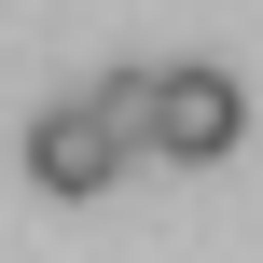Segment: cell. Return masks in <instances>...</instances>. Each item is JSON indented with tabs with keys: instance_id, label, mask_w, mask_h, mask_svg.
I'll use <instances>...</instances> for the list:
<instances>
[{
	"instance_id": "obj_2",
	"label": "cell",
	"mask_w": 263,
	"mask_h": 263,
	"mask_svg": "<svg viewBox=\"0 0 263 263\" xmlns=\"http://www.w3.org/2000/svg\"><path fill=\"white\" fill-rule=\"evenodd\" d=\"M28 180H42L55 208L111 194V180H125V139H111V111H97V97H55V111H28Z\"/></svg>"
},
{
	"instance_id": "obj_3",
	"label": "cell",
	"mask_w": 263,
	"mask_h": 263,
	"mask_svg": "<svg viewBox=\"0 0 263 263\" xmlns=\"http://www.w3.org/2000/svg\"><path fill=\"white\" fill-rule=\"evenodd\" d=\"M97 111H111V139H125V153H153V69H111V83H97Z\"/></svg>"
},
{
	"instance_id": "obj_1",
	"label": "cell",
	"mask_w": 263,
	"mask_h": 263,
	"mask_svg": "<svg viewBox=\"0 0 263 263\" xmlns=\"http://www.w3.org/2000/svg\"><path fill=\"white\" fill-rule=\"evenodd\" d=\"M236 139H250L236 69H153V153H166V166H222Z\"/></svg>"
}]
</instances>
